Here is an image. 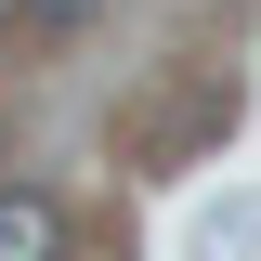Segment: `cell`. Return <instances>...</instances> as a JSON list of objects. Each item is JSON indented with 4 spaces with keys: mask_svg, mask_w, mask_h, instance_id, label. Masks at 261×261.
<instances>
[{
    "mask_svg": "<svg viewBox=\"0 0 261 261\" xmlns=\"http://www.w3.org/2000/svg\"><path fill=\"white\" fill-rule=\"evenodd\" d=\"M209 248H235V261H261V209H235V222H209Z\"/></svg>",
    "mask_w": 261,
    "mask_h": 261,
    "instance_id": "3957f363",
    "label": "cell"
},
{
    "mask_svg": "<svg viewBox=\"0 0 261 261\" xmlns=\"http://www.w3.org/2000/svg\"><path fill=\"white\" fill-rule=\"evenodd\" d=\"M0 261H65V209L53 196H0Z\"/></svg>",
    "mask_w": 261,
    "mask_h": 261,
    "instance_id": "6da1fadb",
    "label": "cell"
},
{
    "mask_svg": "<svg viewBox=\"0 0 261 261\" xmlns=\"http://www.w3.org/2000/svg\"><path fill=\"white\" fill-rule=\"evenodd\" d=\"M105 0H13V27H39V39H65V27H92Z\"/></svg>",
    "mask_w": 261,
    "mask_h": 261,
    "instance_id": "7a4b0ae2",
    "label": "cell"
}]
</instances>
